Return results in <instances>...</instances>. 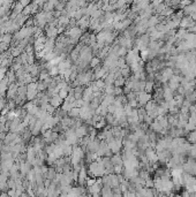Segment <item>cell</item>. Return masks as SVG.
Wrapping results in <instances>:
<instances>
[{"label": "cell", "mask_w": 196, "mask_h": 197, "mask_svg": "<svg viewBox=\"0 0 196 197\" xmlns=\"http://www.w3.org/2000/svg\"><path fill=\"white\" fill-rule=\"evenodd\" d=\"M7 194H8L9 196H16V189H11V190H8Z\"/></svg>", "instance_id": "9a60e30c"}, {"label": "cell", "mask_w": 196, "mask_h": 197, "mask_svg": "<svg viewBox=\"0 0 196 197\" xmlns=\"http://www.w3.org/2000/svg\"><path fill=\"white\" fill-rule=\"evenodd\" d=\"M66 35L70 38H76V39H80V37L82 36V29L78 26L72 27L69 30H67Z\"/></svg>", "instance_id": "277c9868"}, {"label": "cell", "mask_w": 196, "mask_h": 197, "mask_svg": "<svg viewBox=\"0 0 196 197\" xmlns=\"http://www.w3.org/2000/svg\"><path fill=\"white\" fill-rule=\"evenodd\" d=\"M105 174L104 165L102 164V160H93L88 165V176L92 178H102Z\"/></svg>", "instance_id": "6da1fadb"}, {"label": "cell", "mask_w": 196, "mask_h": 197, "mask_svg": "<svg viewBox=\"0 0 196 197\" xmlns=\"http://www.w3.org/2000/svg\"><path fill=\"white\" fill-rule=\"evenodd\" d=\"M70 88H72V87H69V88H67V89H60L59 92H58V95H59L62 99H65V98H67V96H68V91H69Z\"/></svg>", "instance_id": "8fae6325"}, {"label": "cell", "mask_w": 196, "mask_h": 197, "mask_svg": "<svg viewBox=\"0 0 196 197\" xmlns=\"http://www.w3.org/2000/svg\"><path fill=\"white\" fill-rule=\"evenodd\" d=\"M68 117H70V118H73V119L80 118V108L74 106L70 111H68Z\"/></svg>", "instance_id": "ba28073f"}, {"label": "cell", "mask_w": 196, "mask_h": 197, "mask_svg": "<svg viewBox=\"0 0 196 197\" xmlns=\"http://www.w3.org/2000/svg\"><path fill=\"white\" fill-rule=\"evenodd\" d=\"M113 95H114V96H120V95H123V89H122L121 87H114Z\"/></svg>", "instance_id": "7c38bea8"}, {"label": "cell", "mask_w": 196, "mask_h": 197, "mask_svg": "<svg viewBox=\"0 0 196 197\" xmlns=\"http://www.w3.org/2000/svg\"><path fill=\"white\" fill-rule=\"evenodd\" d=\"M75 134H76V136H78V138H82L85 135H88V125H85V126L81 125L80 127L75 128Z\"/></svg>", "instance_id": "8992f818"}, {"label": "cell", "mask_w": 196, "mask_h": 197, "mask_svg": "<svg viewBox=\"0 0 196 197\" xmlns=\"http://www.w3.org/2000/svg\"><path fill=\"white\" fill-rule=\"evenodd\" d=\"M155 90V85H154V82L152 81H149V82H145V88H144V91L148 92V93H151Z\"/></svg>", "instance_id": "9c48e42d"}, {"label": "cell", "mask_w": 196, "mask_h": 197, "mask_svg": "<svg viewBox=\"0 0 196 197\" xmlns=\"http://www.w3.org/2000/svg\"><path fill=\"white\" fill-rule=\"evenodd\" d=\"M111 163L114 166H117V165H123V159H122V156H121V152L113 153L112 157H111Z\"/></svg>", "instance_id": "52a82bcc"}, {"label": "cell", "mask_w": 196, "mask_h": 197, "mask_svg": "<svg viewBox=\"0 0 196 197\" xmlns=\"http://www.w3.org/2000/svg\"><path fill=\"white\" fill-rule=\"evenodd\" d=\"M151 99V93H148L145 91H139L137 92V102L139 106H144L149 100Z\"/></svg>", "instance_id": "3957f363"}, {"label": "cell", "mask_w": 196, "mask_h": 197, "mask_svg": "<svg viewBox=\"0 0 196 197\" xmlns=\"http://www.w3.org/2000/svg\"><path fill=\"white\" fill-rule=\"evenodd\" d=\"M98 65H101V58L99 57H92V59L90 60V64H89V67L90 68H95Z\"/></svg>", "instance_id": "30bf717a"}, {"label": "cell", "mask_w": 196, "mask_h": 197, "mask_svg": "<svg viewBox=\"0 0 196 197\" xmlns=\"http://www.w3.org/2000/svg\"><path fill=\"white\" fill-rule=\"evenodd\" d=\"M12 35L11 34H7V35H2V42H5V43H7V44H9L11 43V40H12Z\"/></svg>", "instance_id": "4fadbf2b"}, {"label": "cell", "mask_w": 196, "mask_h": 197, "mask_svg": "<svg viewBox=\"0 0 196 197\" xmlns=\"http://www.w3.org/2000/svg\"><path fill=\"white\" fill-rule=\"evenodd\" d=\"M50 104L52 106H54L55 108H58V107H60V106L62 105V103H64V99L58 95V93H54L51 96V98H50V102H49Z\"/></svg>", "instance_id": "5b68a950"}, {"label": "cell", "mask_w": 196, "mask_h": 197, "mask_svg": "<svg viewBox=\"0 0 196 197\" xmlns=\"http://www.w3.org/2000/svg\"><path fill=\"white\" fill-rule=\"evenodd\" d=\"M6 104H7V102L5 100V98H4V97H1V98H0V112H1V111H2V108L6 106Z\"/></svg>", "instance_id": "5bb4252c"}, {"label": "cell", "mask_w": 196, "mask_h": 197, "mask_svg": "<svg viewBox=\"0 0 196 197\" xmlns=\"http://www.w3.org/2000/svg\"><path fill=\"white\" fill-rule=\"evenodd\" d=\"M108 148L111 149V151L113 153H118V152H121L122 149H123V144H122V140L121 138H113L111 142L107 143Z\"/></svg>", "instance_id": "7a4b0ae2"}]
</instances>
